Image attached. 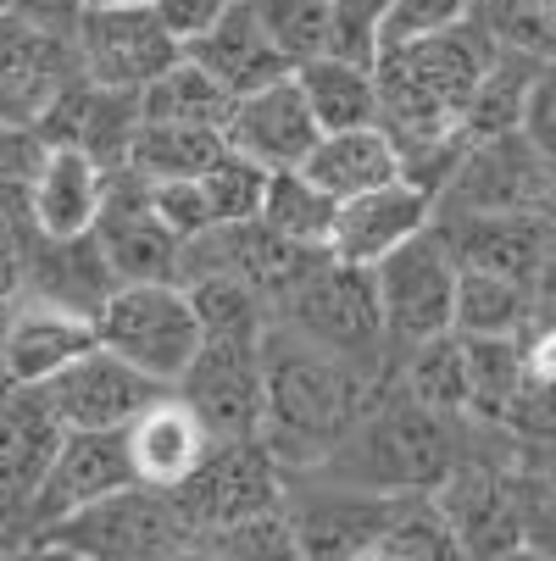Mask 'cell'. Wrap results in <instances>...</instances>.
<instances>
[{"label": "cell", "mask_w": 556, "mask_h": 561, "mask_svg": "<svg viewBox=\"0 0 556 561\" xmlns=\"http://www.w3.org/2000/svg\"><path fill=\"white\" fill-rule=\"evenodd\" d=\"M378 383L351 373L329 351L295 340L290 329L268 323V334H262V428H257V439L268 445V456L284 472L324 467L329 450L362 417L367 394Z\"/></svg>", "instance_id": "1"}, {"label": "cell", "mask_w": 556, "mask_h": 561, "mask_svg": "<svg viewBox=\"0 0 556 561\" xmlns=\"http://www.w3.org/2000/svg\"><path fill=\"white\" fill-rule=\"evenodd\" d=\"M462 456H467V423L418 407L401 383L384 378L367 394V407L351 423V434L311 472H329L340 484L401 501V495H434L456 472Z\"/></svg>", "instance_id": "2"}, {"label": "cell", "mask_w": 556, "mask_h": 561, "mask_svg": "<svg viewBox=\"0 0 556 561\" xmlns=\"http://www.w3.org/2000/svg\"><path fill=\"white\" fill-rule=\"evenodd\" d=\"M490 56H496V45L485 39V28L473 18H462L451 28H434V34L378 45V56H373L378 128L401 150L423 145V139L462 134L467 101H473V90H479Z\"/></svg>", "instance_id": "3"}, {"label": "cell", "mask_w": 556, "mask_h": 561, "mask_svg": "<svg viewBox=\"0 0 556 561\" xmlns=\"http://www.w3.org/2000/svg\"><path fill=\"white\" fill-rule=\"evenodd\" d=\"M273 323L317 351H329L334 362H345L351 373H362L373 383L389 378V367H395L378 289H373V267H345V262L324 256L273 306Z\"/></svg>", "instance_id": "4"}, {"label": "cell", "mask_w": 556, "mask_h": 561, "mask_svg": "<svg viewBox=\"0 0 556 561\" xmlns=\"http://www.w3.org/2000/svg\"><path fill=\"white\" fill-rule=\"evenodd\" d=\"M95 340L173 389L201 351V317L184 284H117L95 311Z\"/></svg>", "instance_id": "5"}, {"label": "cell", "mask_w": 556, "mask_h": 561, "mask_svg": "<svg viewBox=\"0 0 556 561\" xmlns=\"http://www.w3.org/2000/svg\"><path fill=\"white\" fill-rule=\"evenodd\" d=\"M61 545H72L90 561H179L195 534L184 528L179 506L168 490H145V484H123L90 506L67 512L61 523L39 528Z\"/></svg>", "instance_id": "6"}, {"label": "cell", "mask_w": 556, "mask_h": 561, "mask_svg": "<svg viewBox=\"0 0 556 561\" xmlns=\"http://www.w3.org/2000/svg\"><path fill=\"white\" fill-rule=\"evenodd\" d=\"M184 528L195 539L223 534L246 517H262L284 501V467L268 456V445L257 434L246 439H212V450L201 456V467L184 478L179 490H168Z\"/></svg>", "instance_id": "7"}, {"label": "cell", "mask_w": 556, "mask_h": 561, "mask_svg": "<svg viewBox=\"0 0 556 561\" xmlns=\"http://www.w3.org/2000/svg\"><path fill=\"white\" fill-rule=\"evenodd\" d=\"M456 256L440 239V228L429 222L423 233H412L401 251H389L373 267V289H378V311L389 329V351L401 356L418 340L451 334V306H456Z\"/></svg>", "instance_id": "8"}, {"label": "cell", "mask_w": 556, "mask_h": 561, "mask_svg": "<svg viewBox=\"0 0 556 561\" xmlns=\"http://www.w3.org/2000/svg\"><path fill=\"white\" fill-rule=\"evenodd\" d=\"M279 512L295 528L306 561H351L384 539L395 501L356 490V484H340L329 472H284Z\"/></svg>", "instance_id": "9"}, {"label": "cell", "mask_w": 556, "mask_h": 561, "mask_svg": "<svg viewBox=\"0 0 556 561\" xmlns=\"http://www.w3.org/2000/svg\"><path fill=\"white\" fill-rule=\"evenodd\" d=\"M512 461L479 450V439H473V428H467V456L429 495L440 506V517L451 523V534L462 539L467 561H485V556H501V550L523 545V501H518Z\"/></svg>", "instance_id": "10"}, {"label": "cell", "mask_w": 556, "mask_h": 561, "mask_svg": "<svg viewBox=\"0 0 556 561\" xmlns=\"http://www.w3.org/2000/svg\"><path fill=\"white\" fill-rule=\"evenodd\" d=\"M72 50L90 84L134 95L184 56V45L162 28L150 7H84V18L72 23Z\"/></svg>", "instance_id": "11"}, {"label": "cell", "mask_w": 556, "mask_h": 561, "mask_svg": "<svg viewBox=\"0 0 556 561\" xmlns=\"http://www.w3.org/2000/svg\"><path fill=\"white\" fill-rule=\"evenodd\" d=\"M78 78L72 34L0 12V128H39Z\"/></svg>", "instance_id": "12"}, {"label": "cell", "mask_w": 556, "mask_h": 561, "mask_svg": "<svg viewBox=\"0 0 556 561\" xmlns=\"http://www.w3.org/2000/svg\"><path fill=\"white\" fill-rule=\"evenodd\" d=\"M162 394H168V383H156L150 373L112 356L106 345L84 351L50 383H39V400L50 407V417L61 428H101V434H123L150 400H162Z\"/></svg>", "instance_id": "13"}, {"label": "cell", "mask_w": 556, "mask_h": 561, "mask_svg": "<svg viewBox=\"0 0 556 561\" xmlns=\"http://www.w3.org/2000/svg\"><path fill=\"white\" fill-rule=\"evenodd\" d=\"M90 233L117 284H179V233L156 217L150 184L134 179L128 168L106 173V201Z\"/></svg>", "instance_id": "14"}, {"label": "cell", "mask_w": 556, "mask_h": 561, "mask_svg": "<svg viewBox=\"0 0 556 561\" xmlns=\"http://www.w3.org/2000/svg\"><path fill=\"white\" fill-rule=\"evenodd\" d=\"M556 190V168L523 139V134H496L473 139L456 179L434 201V211H545Z\"/></svg>", "instance_id": "15"}, {"label": "cell", "mask_w": 556, "mask_h": 561, "mask_svg": "<svg viewBox=\"0 0 556 561\" xmlns=\"http://www.w3.org/2000/svg\"><path fill=\"white\" fill-rule=\"evenodd\" d=\"M173 394L206 423L212 439H246L262 428V340H201Z\"/></svg>", "instance_id": "16"}, {"label": "cell", "mask_w": 556, "mask_h": 561, "mask_svg": "<svg viewBox=\"0 0 556 561\" xmlns=\"http://www.w3.org/2000/svg\"><path fill=\"white\" fill-rule=\"evenodd\" d=\"M61 445V423L39 400V389H12L0 400V550L34 534L29 501Z\"/></svg>", "instance_id": "17"}, {"label": "cell", "mask_w": 556, "mask_h": 561, "mask_svg": "<svg viewBox=\"0 0 556 561\" xmlns=\"http://www.w3.org/2000/svg\"><path fill=\"white\" fill-rule=\"evenodd\" d=\"M95 317L67 311L50 300L23 295L7 317H0V367H7L12 389H39L61 367H72L84 351H95Z\"/></svg>", "instance_id": "18"}, {"label": "cell", "mask_w": 556, "mask_h": 561, "mask_svg": "<svg viewBox=\"0 0 556 561\" xmlns=\"http://www.w3.org/2000/svg\"><path fill=\"white\" fill-rule=\"evenodd\" d=\"M434 228L451 245L456 267L501 273L529 289L540 278L551 239H556V222H545L540 211H434Z\"/></svg>", "instance_id": "19"}, {"label": "cell", "mask_w": 556, "mask_h": 561, "mask_svg": "<svg viewBox=\"0 0 556 561\" xmlns=\"http://www.w3.org/2000/svg\"><path fill=\"white\" fill-rule=\"evenodd\" d=\"M134 484V472H128V450H123V434H101V428H61V445L39 478V490L29 501V523L34 534L61 523L67 512L78 506H90L112 490Z\"/></svg>", "instance_id": "20"}, {"label": "cell", "mask_w": 556, "mask_h": 561, "mask_svg": "<svg viewBox=\"0 0 556 561\" xmlns=\"http://www.w3.org/2000/svg\"><path fill=\"white\" fill-rule=\"evenodd\" d=\"M429 222H434V201L423 190H412L407 179H395L384 190L340 201L324 251L334 262H345V267H378L389 251H401L407 239L423 233Z\"/></svg>", "instance_id": "21"}, {"label": "cell", "mask_w": 556, "mask_h": 561, "mask_svg": "<svg viewBox=\"0 0 556 561\" xmlns=\"http://www.w3.org/2000/svg\"><path fill=\"white\" fill-rule=\"evenodd\" d=\"M223 139H228V150L251 156L257 168L279 173V168H300L306 150L324 139V128H317L295 78H279V84L234 101V112L223 123Z\"/></svg>", "instance_id": "22"}, {"label": "cell", "mask_w": 556, "mask_h": 561, "mask_svg": "<svg viewBox=\"0 0 556 561\" xmlns=\"http://www.w3.org/2000/svg\"><path fill=\"white\" fill-rule=\"evenodd\" d=\"M123 450H128L134 484H145V490H179L184 478L201 467V456L212 450V434H206V423L184 407V400L168 389L162 400H150V407L123 428Z\"/></svg>", "instance_id": "23"}, {"label": "cell", "mask_w": 556, "mask_h": 561, "mask_svg": "<svg viewBox=\"0 0 556 561\" xmlns=\"http://www.w3.org/2000/svg\"><path fill=\"white\" fill-rule=\"evenodd\" d=\"M184 56L201 61L217 84H223V95H234V101L279 84V78H290V61L273 50V39H268V28L257 23L251 0H234V7H228L201 39L184 45Z\"/></svg>", "instance_id": "24"}, {"label": "cell", "mask_w": 556, "mask_h": 561, "mask_svg": "<svg viewBox=\"0 0 556 561\" xmlns=\"http://www.w3.org/2000/svg\"><path fill=\"white\" fill-rule=\"evenodd\" d=\"M101 201H106V168L90 162L78 145H45V162H39V173H34V184H29L34 239L90 233Z\"/></svg>", "instance_id": "25"}, {"label": "cell", "mask_w": 556, "mask_h": 561, "mask_svg": "<svg viewBox=\"0 0 556 561\" xmlns=\"http://www.w3.org/2000/svg\"><path fill=\"white\" fill-rule=\"evenodd\" d=\"M300 173L334 195V201H351V195H367V190H384L401 179V145H395L378 123L367 128H340V134H324L311 150Z\"/></svg>", "instance_id": "26"}, {"label": "cell", "mask_w": 556, "mask_h": 561, "mask_svg": "<svg viewBox=\"0 0 556 561\" xmlns=\"http://www.w3.org/2000/svg\"><path fill=\"white\" fill-rule=\"evenodd\" d=\"M112 289H117V273L106 267L95 233L34 239V245H29V295L34 300H50V306L95 317Z\"/></svg>", "instance_id": "27"}, {"label": "cell", "mask_w": 556, "mask_h": 561, "mask_svg": "<svg viewBox=\"0 0 556 561\" xmlns=\"http://www.w3.org/2000/svg\"><path fill=\"white\" fill-rule=\"evenodd\" d=\"M295 84L317 117L324 134H340V128H367L378 123V90H373V61H345V56H311L300 61Z\"/></svg>", "instance_id": "28"}, {"label": "cell", "mask_w": 556, "mask_h": 561, "mask_svg": "<svg viewBox=\"0 0 556 561\" xmlns=\"http://www.w3.org/2000/svg\"><path fill=\"white\" fill-rule=\"evenodd\" d=\"M534 289L501 273L462 267L456 273V306H451V334L462 340H518L534 317Z\"/></svg>", "instance_id": "29"}, {"label": "cell", "mask_w": 556, "mask_h": 561, "mask_svg": "<svg viewBox=\"0 0 556 561\" xmlns=\"http://www.w3.org/2000/svg\"><path fill=\"white\" fill-rule=\"evenodd\" d=\"M228 150L223 128H190V123H139L128 145V173L145 184H190Z\"/></svg>", "instance_id": "30"}, {"label": "cell", "mask_w": 556, "mask_h": 561, "mask_svg": "<svg viewBox=\"0 0 556 561\" xmlns=\"http://www.w3.org/2000/svg\"><path fill=\"white\" fill-rule=\"evenodd\" d=\"M389 378L401 383L418 407L467 423V340L462 334H434V340L407 345L395 356Z\"/></svg>", "instance_id": "31"}, {"label": "cell", "mask_w": 556, "mask_h": 561, "mask_svg": "<svg viewBox=\"0 0 556 561\" xmlns=\"http://www.w3.org/2000/svg\"><path fill=\"white\" fill-rule=\"evenodd\" d=\"M139 112L145 123H190V128H223L234 112V95H223V84L190 56H179L168 72H156L139 90Z\"/></svg>", "instance_id": "32"}, {"label": "cell", "mask_w": 556, "mask_h": 561, "mask_svg": "<svg viewBox=\"0 0 556 561\" xmlns=\"http://www.w3.org/2000/svg\"><path fill=\"white\" fill-rule=\"evenodd\" d=\"M334 211H340V201L324 195L300 168H279V173H268V190H262V211H257V217H262L273 233L295 239V245L324 251V245H329V228H334ZM324 256H329V251H324Z\"/></svg>", "instance_id": "33"}, {"label": "cell", "mask_w": 556, "mask_h": 561, "mask_svg": "<svg viewBox=\"0 0 556 561\" xmlns=\"http://www.w3.org/2000/svg\"><path fill=\"white\" fill-rule=\"evenodd\" d=\"M540 61L518 56V50H496L479 90L467 101V117H462V134L467 139H496V134H518L523 123V95H529V78H534Z\"/></svg>", "instance_id": "34"}, {"label": "cell", "mask_w": 556, "mask_h": 561, "mask_svg": "<svg viewBox=\"0 0 556 561\" xmlns=\"http://www.w3.org/2000/svg\"><path fill=\"white\" fill-rule=\"evenodd\" d=\"M184 295H190V306L201 317V340H262L268 323H273L268 300L251 284H240V278H217L212 273V278L184 284Z\"/></svg>", "instance_id": "35"}, {"label": "cell", "mask_w": 556, "mask_h": 561, "mask_svg": "<svg viewBox=\"0 0 556 561\" xmlns=\"http://www.w3.org/2000/svg\"><path fill=\"white\" fill-rule=\"evenodd\" d=\"M467 18L485 28L496 50L556 61V0H473Z\"/></svg>", "instance_id": "36"}, {"label": "cell", "mask_w": 556, "mask_h": 561, "mask_svg": "<svg viewBox=\"0 0 556 561\" xmlns=\"http://www.w3.org/2000/svg\"><path fill=\"white\" fill-rule=\"evenodd\" d=\"M378 550L389 561H467L462 539L451 534V523L440 517V506L429 495H401L395 501Z\"/></svg>", "instance_id": "37"}, {"label": "cell", "mask_w": 556, "mask_h": 561, "mask_svg": "<svg viewBox=\"0 0 556 561\" xmlns=\"http://www.w3.org/2000/svg\"><path fill=\"white\" fill-rule=\"evenodd\" d=\"M201 201H206V217L212 228L217 222H251L262 211V190H268V168H257L251 156L240 150H223L217 162L195 179Z\"/></svg>", "instance_id": "38"}, {"label": "cell", "mask_w": 556, "mask_h": 561, "mask_svg": "<svg viewBox=\"0 0 556 561\" xmlns=\"http://www.w3.org/2000/svg\"><path fill=\"white\" fill-rule=\"evenodd\" d=\"M251 7L290 72L311 56H329V0H251Z\"/></svg>", "instance_id": "39"}, {"label": "cell", "mask_w": 556, "mask_h": 561, "mask_svg": "<svg viewBox=\"0 0 556 561\" xmlns=\"http://www.w3.org/2000/svg\"><path fill=\"white\" fill-rule=\"evenodd\" d=\"M201 545H212L223 561H306L295 528L284 523V512H262V517H246V523H234L223 534H206Z\"/></svg>", "instance_id": "40"}, {"label": "cell", "mask_w": 556, "mask_h": 561, "mask_svg": "<svg viewBox=\"0 0 556 561\" xmlns=\"http://www.w3.org/2000/svg\"><path fill=\"white\" fill-rule=\"evenodd\" d=\"M395 0H329V56L373 61L384 45V23Z\"/></svg>", "instance_id": "41"}, {"label": "cell", "mask_w": 556, "mask_h": 561, "mask_svg": "<svg viewBox=\"0 0 556 561\" xmlns=\"http://www.w3.org/2000/svg\"><path fill=\"white\" fill-rule=\"evenodd\" d=\"M518 134L556 168V61H540L529 78V95H523V123Z\"/></svg>", "instance_id": "42"}, {"label": "cell", "mask_w": 556, "mask_h": 561, "mask_svg": "<svg viewBox=\"0 0 556 561\" xmlns=\"http://www.w3.org/2000/svg\"><path fill=\"white\" fill-rule=\"evenodd\" d=\"M473 12V0H395V12L384 23V45L389 39H412V34H434L451 28Z\"/></svg>", "instance_id": "43"}, {"label": "cell", "mask_w": 556, "mask_h": 561, "mask_svg": "<svg viewBox=\"0 0 556 561\" xmlns=\"http://www.w3.org/2000/svg\"><path fill=\"white\" fill-rule=\"evenodd\" d=\"M150 206H156V217H162V222L179 233V245L212 228V217H206V201H201L195 179H190V184H150Z\"/></svg>", "instance_id": "44"}, {"label": "cell", "mask_w": 556, "mask_h": 561, "mask_svg": "<svg viewBox=\"0 0 556 561\" xmlns=\"http://www.w3.org/2000/svg\"><path fill=\"white\" fill-rule=\"evenodd\" d=\"M29 245H34V239L18 222L0 217V317L29 295Z\"/></svg>", "instance_id": "45"}, {"label": "cell", "mask_w": 556, "mask_h": 561, "mask_svg": "<svg viewBox=\"0 0 556 561\" xmlns=\"http://www.w3.org/2000/svg\"><path fill=\"white\" fill-rule=\"evenodd\" d=\"M234 7V0H156V18H162V28L179 39V45H190V39H201L223 12Z\"/></svg>", "instance_id": "46"}, {"label": "cell", "mask_w": 556, "mask_h": 561, "mask_svg": "<svg viewBox=\"0 0 556 561\" xmlns=\"http://www.w3.org/2000/svg\"><path fill=\"white\" fill-rule=\"evenodd\" d=\"M90 0H12V12L39 23V28H56V34H72V23L84 18Z\"/></svg>", "instance_id": "47"}, {"label": "cell", "mask_w": 556, "mask_h": 561, "mask_svg": "<svg viewBox=\"0 0 556 561\" xmlns=\"http://www.w3.org/2000/svg\"><path fill=\"white\" fill-rule=\"evenodd\" d=\"M0 561H90V556H78L72 545H61V539H50V534H29V539H18L12 550H0Z\"/></svg>", "instance_id": "48"}, {"label": "cell", "mask_w": 556, "mask_h": 561, "mask_svg": "<svg viewBox=\"0 0 556 561\" xmlns=\"http://www.w3.org/2000/svg\"><path fill=\"white\" fill-rule=\"evenodd\" d=\"M534 300L556 306V239H551V251H545V262H540V278H534Z\"/></svg>", "instance_id": "49"}, {"label": "cell", "mask_w": 556, "mask_h": 561, "mask_svg": "<svg viewBox=\"0 0 556 561\" xmlns=\"http://www.w3.org/2000/svg\"><path fill=\"white\" fill-rule=\"evenodd\" d=\"M485 561H551L545 550H534V545H512V550H501V556H485Z\"/></svg>", "instance_id": "50"}, {"label": "cell", "mask_w": 556, "mask_h": 561, "mask_svg": "<svg viewBox=\"0 0 556 561\" xmlns=\"http://www.w3.org/2000/svg\"><path fill=\"white\" fill-rule=\"evenodd\" d=\"M179 561H223V556H217L212 545H201V539H195V545H190V550H184Z\"/></svg>", "instance_id": "51"}, {"label": "cell", "mask_w": 556, "mask_h": 561, "mask_svg": "<svg viewBox=\"0 0 556 561\" xmlns=\"http://www.w3.org/2000/svg\"><path fill=\"white\" fill-rule=\"evenodd\" d=\"M90 7H156V0H90Z\"/></svg>", "instance_id": "52"}, {"label": "cell", "mask_w": 556, "mask_h": 561, "mask_svg": "<svg viewBox=\"0 0 556 561\" xmlns=\"http://www.w3.org/2000/svg\"><path fill=\"white\" fill-rule=\"evenodd\" d=\"M351 561H389V556H384V550L373 545V550H362V556H351Z\"/></svg>", "instance_id": "53"}, {"label": "cell", "mask_w": 556, "mask_h": 561, "mask_svg": "<svg viewBox=\"0 0 556 561\" xmlns=\"http://www.w3.org/2000/svg\"><path fill=\"white\" fill-rule=\"evenodd\" d=\"M0 12H12V0H0Z\"/></svg>", "instance_id": "54"}]
</instances>
